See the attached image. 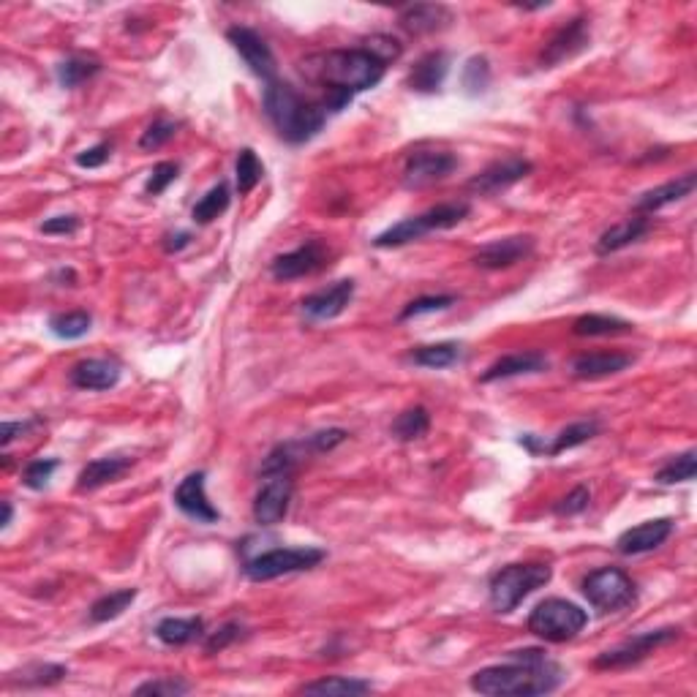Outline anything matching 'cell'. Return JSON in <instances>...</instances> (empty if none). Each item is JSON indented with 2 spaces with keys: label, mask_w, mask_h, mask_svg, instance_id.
Instances as JSON below:
<instances>
[{
  "label": "cell",
  "mask_w": 697,
  "mask_h": 697,
  "mask_svg": "<svg viewBox=\"0 0 697 697\" xmlns=\"http://www.w3.org/2000/svg\"><path fill=\"white\" fill-rule=\"evenodd\" d=\"M599 433V423L597 420H580V423L567 425L564 431L553 439V442H545V450L542 455H561V452L572 450V447H580V444L591 442L594 436Z\"/></svg>",
  "instance_id": "cell-34"
},
{
  "label": "cell",
  "mask_w": 697,
  "mask_h": 697,
  "mask_svg": "<svg viewBox=\"0 0 697 697\" xmlns=\"http://www.w3.org/2000/svg\"><path fill=\"white\" fill-rule=\"evenodd\" d=\"M324 561V550L319 548H273L259 553L254 559L246 561L248 580L254 583H265V580H275L281 575H292V572L314 570Z\"/></svg>",
  "instance_id": "cell-8"
},
{
  "label": "cell",
  "mask_w": 697,
  "mask_h": 697,
  "mask_svg": "<svg viewBox=\"0 0 697 697\" xmlns=\"http://www.w3.org/2000/svg\"><path fill=\"white\" fill-rule=\"evenodd\" d=\"M591 44V30H589V22L586 20H572L567 22L564 28L556 30L553 33V39L545 44V50H542L540 55V63L542 69H553V66H559V63H564V60L575 58V55H580V52L586 50Z\"/></svg>",
  "instance_id": "cell-16"
},
{
  "label": "cell",
  "mask_w": 697,
  "mask_h": 697,
  "mask_svg": "<svg viewBox=\"0 0 697 697\" xmlns=\"http://www.w3.org/2000/svg\"><path fill=\"white\" fill-rule=\"evenodd\" d=\"M175 134H177L175 120H167V118L153 120V123L145 128L142 139H139V150H158L161 145H167L169 139L175 137Z\"/></svg>",
  "instance_id": "cell-44"
},
{
  "label": "cell",
  "mask_w": 697,
  "mask_h": 697,
  "mask_svg": "<svg viewBox=\"0 0 697 697\" xmlns=\"http://www.w3.org/2000/svg\"><path fill=\"white\" fill-rule=\"evenodd\" d=\"M36 425H39V420H30V423H11L9 420V423H3L0 425V444L9 447L14 439H20V436H25L28 431H33Z\"/></svg>",
  "instance_id": "cell-52"
},
{
  "label": "cell",
  "mask_w": 697,
  "mask_h": 697,
  "mask_svg": "<svg viewBox=\"0 0 697 697\" xmlns=\"http://www.w3.org/2000/svg\"><path fill=\"white\" fill-rule=\"evenodd\" d=\"M695 474H697V452L687 450V452H681V455H676V458H670V461L659 469L654 480H657L659 485H676V482L695 480Z\"/></svg>",
  "instance_id": "cell-40"
},
{
  "label": "cell",
  "mask_w": 697,
  "mask_h": 697,
  "mask_svg": "<svg viewBox=\"0 0 697 697\" xmlns=\"http://www.w3.org/2000/svg\"><path fill=\"white\" fill-rule=\"evenodd\" d=\"M463 346L455 344V341H442V344H428L417 346L409 360L420 368H433V371H442V368H450V365L461 363Z\"/></svg>",
  "instance_id": "cell-31"
},
{
  "label": "cell",
  "mask_w": 697,
  "mask_h": 697,
  "mask_svg": "<svg viewBox=\"0 0 697 697\" xmlns=\"http://www.w3.org/2000/svg\"><path fill=\"white\" fill-rule=\"evenodd\" d=\"M292 474H265V482L254 499V521L259 526H275L286 518L292 504Z\"/></svg>",
  "instance_id": "cell-11"
},
{
  "label": "cell",
  "mask_w": 697,
  "mask_h": 697,
  "mask_svg": "<svg viewBox=\"0 0 697 697\" xmlns=\"http://www.w3.org/2000/svg\"><path fill=\"white\" fill-rule=\"evenodd\" d=\"M635 363V357L621 352H591L578 354L572 360V376L580 382H594V379H608L621 371H627L629 365Z\"/></svg>",
  "instance_id": "cell-21"
},
{
  "label": "cell",
  "mask_w": 697,
  "mask_h": 697,
  "mask_svg": "<svg viewBox=\"0 0 697 697\" xmlns=\"http://www.w3.org/2000/svg\"><path fill=\"white\" fill-rule=\"evenodd\" d=\"M374 684L363 681V678H346V676H330L319 678V681H308L300 687L303 695H365L371 692Z\"/></svg>",
  "instance_id": "cell-32"
},
{
  "label": "cell",
  "mask_w": 697,
  "mask_h": 697,
  "mask_svg": "<svg viewBox=\"0 0 697 697\" xmlns=\"http://www.w3.org/2000/svg\"><path fill=\"white\" fill-rule=\"evenodd\" d=\"M450 305H455V297L452 295L417 297V300H412V303L406 305V308L401 311V322H406V319H417V316H425V314H436V311H444V308H450Z\"/></svg>",
  "instance_id": "cell-43"
},
{
  "label": "cell",
  "mask_w": 697,
  "mask_h": 697,
  "mask_svg": "<svg viewBox=\"0 0 697 697\" xmlns=\"http://www.w3.org/2000/svg\"><path fill=\"white\" fill-rule=\"evenodd\" d=\"M93 327V316L88 311H69V314L50 316V333L58 335L60 341H77L85 338Z\"/></svg>",
  "instance_id": "cell-38"
},
{
  "label": "cell",
  "mask_w": 697,
  "mask_h": 697,
  "mask_svg": "<svg viewBox=\"0 0 697 697\" xmlns=\"http://www.w3.org/2000/svg\"><path fill=\"white\" fill-rule=\"evenodd\" d=\"M384 69L387 66L382 60L365 47L316 52L303 60L305 79L322 90L319 101L330 115L341 112L357 93L376 88L382 82Z\"/></svg>",
  "instance_id": "cell-1"
},
{
  "label": "cell",
  "mask_w": 697,
  "mask_h": 697,
  "mask_svg": "<svg viewBox=\"0 0 697 697\" xmlns=\"http://www.w3.org/2000/svg\"><path fill=\"white\" fill-rule=\"evenodd\" d=\"M226 39L235 47L237 55L243 58L248 69L254 71L256 77L265 79V82H273L275 79V55L273 50L267 47V41L256 33V30L246 28V25H235V28L226 30Z\"/></svg>",
  "instance_id": "cell-13"
},
{
  "label": "cell",
  "mask_w": 697,
  "mask_h": 697,
  "mask_svg": "<svg viewBox=\"0 0 697 697\" xmlns=\"http://www.w3.org/2000/svg\"><path fill=\"white\" fill-rule=\"evenodd\" d=\"M697 186V175L695 172H687L684 177H676L670 183H662V186L651 188L646 191L643 197L635 202V213L638 216H646V213H657L662 207L673 205V202H681L684 197H689Z\"/></svg>",
  "instance_id": "cell-25"
},
{
  "label": "cell",
  "mask_w": 697,
  "mask_h": 697,
  "mask_svg": "<svg viewBox=\"0 0 697 697\" xmlns=\"http://www.w3.org/2000/svg\"><path fill=\"white\" fill-rule=\"evenodd\" d=\"M673 534V521L670 518H657V521H646L640 526H632L624 534H619L616 540V550L621 556H640V553H651V550L662 548L668 537Z\"/></svg>",
  "instance_id": "cell-19"
},
{
  "label": "cell",
  "mask_w": 697,
  "mask_h": 697,
  "mask_svg": "<svg viewBox=\"0 0 697 697\" xmlns=\"http://www.w3.org/2000/svg\"><path fill=\"white\" fill-rule=\"evenodd\" d=\"M69 382L77 390H93V393L112 390L120 382V365L112 363V360H99V357L82 360V363L71 368Z\"/></svg>",
  "instance_id": "cell-22"
},
{
  "label": "cell",
  "mask_w": 697,
  "mask_h": 697,
  "mask_svg": "<svg viewBox=\"0 0 697 697\" xmlns=\"http://www.w3.org/2000/svg\"><path fill=\"white\" fill-rule=\"evenodd\" d=\"M69 676V668L66 665H52V662H36V665H25L17 673H9L6 676V684L9 687H52L63 678Z\"/></svg>",
  "instance_id": "cell-29"
},
{
  "label": "cell",
  "mask_w": 697,
  "mask_h": 697,
  "mask_svg": "<svg viewBox=\"0 0 697 697\" xmlns=\"http://www.w3.org/2000/svg\"><path fill=\"white\" fill-rule=\"evenodd\" d=\"M137 599V589H120L109 591L90 605V621L93 624H107V621L120 619L128 610V605Z\"/></svg>",
  "instance_id": "cell-33"
},
{
  "label": "cell",
  "mask_w": 697,
  "mask_h": 697,
  "mask_svg": "<svg viewBox=\"0 0 697 697\" xmlns=\"http://www.w3.org/2000/svg\"><path fill=\"white\" fill-rule=\"evenodd\" d=\"M455 169H458V158L447 150H414L403 164V186L428 188L433 183H442Z\"/></svg>",
  "instance_id": "cell-10"
},
{
  "label": "cell",
  "mask_w": 697,
  "mask_h": 697,
  "mask_svg": "<svg viewBox=\"0 0 697 697\" xmlns=\"http://www.w3.org/2000/svg\"><path fill=\"white\" fill-rule=\"evenodd\" d=\"M564 681V670L540 648L512 651L507 665L482 668L472 676V689L488 697H537L556 692Z\"/></svg>",
  "instance_id": "cell-2"
},
{
  "label": "cell",
  "mask_w": 697,
  "mask_h": 697,
  "mask_svg": "<svg viewBox=\"0 0 697 697\" xmlns=\"http://www.w3.org/2000/svg\"><path fill=\"white\" fill-rule=\"evenodd\" d=\"M327 265H330V248L319 243V240H308V243L289 251V254L275 256L270 273H273L275 281H295V278L319 273Z\"/></svg>",
  "instance_id": "cell-12"
},
{
  "label": "cell",
  "mask_w": 697,
  "mask_h": 697,
  "mask_svg": "<svg viewBox=\"0 0 697 697\" xmlns=\"http://www.w3.org/2000/svg\"><path fill=\"white\" fill-rule=\"evenodd\" d=\"M583 597L589 599V605L597 610L599 616H608V613H619V610L635 605L638 589H635V580L629 578L624 570L602 567L583 580Z\"/></svg>",
  "instance_id": "cell-7"
},
{
  "label": "cell",
  "mask_w": 697,
  "mask_h": 697,
  "mask_svg": "<svg viewBox=\"0 0 697 697\" xmlns=\"http://www.w3.org/2000/svg\"><path fill=\"white\" fill-rule=\"evenodd\" d=\"M77 229H79L77 216H55L41 224V232H44V235H74Z\"/></svg>",
  "instance_id": "cell-51"
},
{
  "label": "cell",
  "mask_w": 697,
  "mask_h": 697,
  "mask_svg": "<svg viewBox=\"0 0 697 697\" xmlns=\"http://www.w3.org/2000/svg\"><path fill=\"white\" fill-rule=\"evenodd\" d=\"M354 297V281H338V284L327 286V289H319L314 295H308L300 303L303 314L314 322H327V319H335L341 316L349 308Z\"/></svg>",
  "instance_id": "cell-20"
},
{
  "label": "cell",
  "mask_w": 697,
  "mask_h": 697,
  "mask_svg": "<svg viewBox=\"0 0 697 697\" xmlns=\"http://www.w3.org/2000/svg\"><path fill=\"white\" fill-rule=\"evenodd\" d=\"M589 501H591L589 488H586V485H578L575 491L567 493V496L553 507V512H556L559 518H572V515H580L583 510H589Z\"/></svg>",
  "instance_id": "cell-47"
},
{
  "label": "cell",
  "mask_w": 697,
  "mask_h": 697,
  "mask_svg": "<svg viewBox=\"0 0 697 697\" xmlns=\"http://www.w3.org/2000/svg\"><path fill=\"white\" fill-rule=\"evenodd\" d=\"M60 461L55 458H39V461H30L22 472V485L30 488V491H44L50 485L52 474L58 472Z\"/></svg>",
  "instance_id": "cell-42"
},
{
  "label": "cell",
  "mask_w": 697,
  "mask_h": 697,
  "mask_svg": "<svg viewBox=\"0 0 697 697\" xmlns=\"http://www.w3.org/2000/svg\"><path fill=\"white\" fill-rule=\"evenodd\" d=\"M229 202H232V197H229V186H226L224 180L221 183H216V186L207 191L205 197L199 199L197 205H194V221L197 224H210V221H216L218 216H224L226 210H229Z\"/></svg>",
  "instance_id": "cell-37"
},
{
  "label": "cell",
  "mask_w": 697,
  "mask_h": 697,
  "mask_svg": "<svg viewBox=\"0 0 697 697\" xmlns=\"http://www.w3.org/2000/svg\"><path fill=\"white\" fill-rule=\"evenodd\" d=\"M265 177V167L262 161L256 158V153L251 148H243L237 153V164H235V180H237V191L240 197H248Z\"/></svg>",
  "instance_id": "cell-39"
},
{
  "label": "cell",
  "mask_w": 697,
  "mask_h": 697,
  "mask_svg": "<svg viewBox=\"0 0 697 697\" xmlns=\"http://www.w3.org/2000/svg\"><path fill=\"white\" fill-rule=\"evenodd\" d=\"M265 112L278 131V137L289 145H303L314 139L327 123V109L319 99H303L289 82L273 79L265 88Z\"/></svg>",
  "instance_id": "cell-3"
},
{
  "label": "cell",
  "mask_w": 697,
  "mask_h": 697,
  "mask_svg": "<svg viewBox=\"0 0 697 697\" xmlns=\"http://www.w3.org/2000/svg\"><path fill=\"white\" fill-rule=\"evenodd\" d=\"M11 518H14V507H11V501H3V521H0V529H9Z\"/></svg>",
  "instance_id": "cell-54"
},
{
  "label": "cell",
  "mask_w": 697,
  "mask_h": 697,
  "mask_svg": "<svg viewBox=\"0 0 697 697\" xmlns=\"http://www.w3.org/2000/svg\"><path fill=\"white\" fill-rule=\"evenodd\" d=\"M101 71V63L90 55H71L58 66V82L63 88H77Z\"/></svg>",
  "instance_id": "cell-35"
},
{
  "label": "cell",
  "mask_w": 697,
  "mask_h": 697,
  "mask_svg": "<svg viewBox=\"0 0 697 697\" xmlns=\"http://www.w3.org/2000/svg\"><path fill=\"white\" fill-rule=\"evenodd\" d=\"M109 156H112V145H109V142H99V145H93V148L82 150V153H79L77 167L99 169L107 164Z\"/></svg>",
  "instance_id": "cell-50"
},
{
  "label": "cell",
  "mask_w": 697,
  "mask_h": 697,
  "mask_svg": "<svg viewBox=\"0 0 697 697\" xmlns=\"http://www.w3.org/2000/svg\"><path fill=\"white\" fill-rule=\"evenodd\" d=\"M548 368V357L542 352H515L504 354L496 363L480 376L482 384L501 382V379H512V376H526V374H540Z\"/></svg>",
  "instance_id": "cell-24"
},
{
  "label": "cell",
  "mask_w": 697,
  "mask_h": 697,
  "mask_svg": "<svg viewBox=\"0 0 697 697\" xmlns=\"http://www.w3.org/2000/svg\"><path fill=\"white\" fill-rule=\"evenodd\" d=\"M681 638V629L678 627H662V629H651V632H640L635 638L624 640L621 646L610 648L605 654H599L594 659V668L599 670H624L638 665L648 654H654L657 648L668 646L673 640Z\"/></svg>",
  "instance_id": "cell-9"
},
{
  "label": "cell",
  "mask_w": 697,
  "mask_h": 697,
  "mask_svg": "<svg viewBox=\"0 0 697 697\" xmlns=\"http://www.w3.org/2000/svg\"><path fill=\"white\" fill-rule=\"evenodd\" d=\"M431 428V414L425 406H412L395 417L393 423V436L398 442H414V439H423L425 433Z\"/></svg>",
  "instance_id": "cell-36"
},
{
  "label": "cell",
  "mask_w": 697,
  "mask_h": 697,
  "mask_svg": "<svg viewBox=\"0 0 697 697\" xmlns=\"http://www.w3.org/2000/svg\"><path fill=\"white\" fill-rule=\"evenodd\" d=\"M461 85L466 96H482L491 85V63L485 55H474L466 60L461 74Z\"/></svg>",
  "instance_id": "cell-41"
},
{
  "label": "cell",
  "mask_w": 697,
  "mask_h": 697,
  "mask_svg": "<svg viewBox=\"0 0 697 697\" xmlns=\"http://www.w3.org/2000/svg\"><path fill=\"white\" fill-rule=\"evenodd\" d=\"M131 463H134V458H128V455L96 458V461H90L88 466L79 472L77 488L79 491H99V488H104L109 482H118L120 477L131 469Z\"/></svg>",
  "instance_id": "cell-26"
},
{
  "label": "cell",
  "mask_w": 697,
  "mask_h": 697,
  "mask_svg": "<svg viewBox=\"0 0 697 697\" xmlns=\"http://www.w3.org/2000/svg\"><path fill=\"white\" fill-rule=\"evenodd\" d=\"M472 213V205L469 202H444V205H436L431 210H425L420 216L403 218L390 229H384L382 235L374 237L376 248H401L409 246L420 237L431 235V232H442V229H452L458 226L463 218H469Z\"/></svg>",
  "instance_id": "cell-4"
},
{
  "label": "cell",
  "mask_w": 697,
  "mask_h": 697,
  "mask_svg": "<svg viewBox=\"0 0 697 697\" xmlns=\"http://www.w3.org/2000/svg\"><path fill=\"white\" fill-rule=\"evenodd\" d=\"M205 635V621L199 616H191V619H161L156 627V638L164 643V646H188Z\"/></svg>",
  "instance_id": "cell-28"
},
{
  "label": "cell",
  "mask_w": 697,
  "mask_h": 697,
  "mask_svg": "<svg viewBox=\"0 0 697 697\" xmlns=\"http://www.w3.org/2000/svg\"><path fill=\"white\" fill-rule=\"evenodd\" d=\"M240 635H243V624H240V621H229V624L216 629V632L205 640V651L207 654H218V651H224L226 646H232L235 640H240Z\"/></svg>",
  "instance_id": "cell-48"
},
{
  "label": "cell",
  "mask_w": 697,
  "mask_h": 697,
  "mask_svg": "<svg viewBox=\"0 0 697 697\" xmlns=\"http://www.w3.org/2000/svg\"><path fill=\"white\" fill-rule=\"evenodd\" d=\"M447 74H450V58H447V52H428V55H423V58L414 63V69L409 71L406 85H409L414 93H439Z\"/></svg>",
  "instance_id": "cell-23"
},
{
  "label": "cell",
  "mask_w": 697,
  "mask_h": 697,
  "mask_svg": "<svg viewBox=\"0 0 697 697\" xmlns=\"http://www.w3.org/2000/svg\"><path fill=\"white\" fill-rule=\"evenodd\" d=\"M531 161L526 158H504V161H493L491 167H485L480 175H474L469 180V191L477 197H491L499 191H507L515 183H521L523 177H529Z\"/></svg>",
  "instance_id": "cell-15"
},
{
  "label": "cell",
  "mask_w": 697,
  "mask_h": 697,
  "mask_svg": "<svg viewBox=\"0 0 697 697\" xmlns=\"http://www.w3.org/2000/svg\"><path fill=\"white\" fill-rule=\"evenodd\" d=\"M172 501H175V507L186 518H191V521L197 523H216L218 518H221V512L210 504V499H207L205 493V472H191L188 477H183L180 480V485L175 488V496H172Z\"/></svg>",
  "instance_id": "cell-17"
},
{
  "label": "cell",
  "mask_w": 697,
  "mask_h": 697,
  "mask_svg": "<svg viewBox=\"0 0 697 697\" xmlns=\"http://www.w3.org/2000/svg\"><path fill=\"white\" fill-rule=\"evenodd\" d=\"M635 327L627 319L608 314H583L572 324V333L578 338H610V335H627Z\"/></svg>",
  "instance_id": "cell-30"
},
{
  "label": "cell",
  "mask_w": 697,
  "mask_h": 697,
  "mask_svg": "<svg viewBox=\"0 0 697 697\" xmlns=\"http://www.w3.org/2000/svg\"><path fill=\"white\" fill-rule=\"evenodd\" d=\"M553 578L548 564H510L491 578L488 597L496 613H512L523 599L537 589H545Z\"/></svg>",
  "instance_id": "cell-5"
},
{
  "label": "cell",
  "mask_w": 697,
  "mask_h": 697,
  "mask_svg": "<svg viewBox=\"0 0 697 697\" xmlns=\"http://www.w3.org/2000/svg\"><path fill=\"white\" fill-rule=\"evenodd\" d=\"M188 240H191V235H188V232H177V235H169L167 237V243H164V248H167L169 254H172V251H180V248H186Z\"/></svg>",
  "instance_id": "cell-53"
},
{
  "label": "cell",
  "mask_w": 697,
  "mask_h": 697,
  "mask_svg": "<svg viewBox=\"0 0 697 697\" xmlns=\"http://www.w3.org/2000/svg\"><path fill=\"white\" fill-rule=\"evenodd\" d=\"M648 232H651V221H648L646 216L627 218V221H621V224L605 229V232L599 235L594 251H597L599 256L616 254V251H621V248H627L632 246V243L643 240Z\"/></svg>",
  "instance_id": "cell-27"
},
{
  "label": "cell",
  "mask_w": 697,
  "mask_h": 697,
  "mask_svg": "<svg viewBox=\"0 0 697 697\" xmlns=\"http://www.w3.org/2000/svg\"><path fill=\"white\" fill-rule=\"evenodd\" d=\"M186 692H191V687H188L186 681H180V678H175V676L156 678V681L139 684V687L134 689V695H164V697L186 695Z\"/></svg>",
  "instance_id": "cell-46"
},
{
  "label": "cell",
  "mask_w": 697,
  "mask_h": 697,
  "mask_svg": "<svg viewBox=\"0 0 697 697\" xmlns=\"http://www.w3.org/2000/svg\"><path fill=\"white\" fill-rule=\"evenodd\" d=\"M452 22H455V14L442 3H412V6H403L398 14V25L409 36H431V33L450 28Z\"/></svg>",
  "instance_id": "cell-18"
},
{
  "label": "cell",
  "mask_w": 697,
  "mask_h": 697,
  "mask_svg": "<svg viewBox=\"0 0 697 697\" xmlns=\"http://www.w3.org/2000/svg\"><path fill=\"white\" fill-rule=\"evenodd\" d=\"M177 172H180V167H177L175 161H161V164H156L153 172H150L148 183H145V194L161 197V194L177 180Z\"/></svg>",
  "instance_id": "cell-45"
},
{
  "label": "cell",
  "mask_w": 697,
  "mask_h": 697,
  "mask_svg": "<svg viewBox=\"0 0 697 697\" xmlns=\"http://www.w3.org/2000/svg\"><path fill=\"white\" fill-rule=\"evenodd\" d=\"M346 436H349V433H346L344 428H327V431H319L314 433V436H308V442L303 444L311 452H330L335 450L338 444H344Z\"/></svg>",
  "instance_id": "cell-49"
},
{
  "label": "cell",
  "mask_w": 697,
  "mask_h": 697,
  "mask_svg": "<svg viewBox=\"0 0 697 697\" xmlns=\"http://www.w3.org/2000/svg\"><path fill=\"white\" fill-rule=\"evenodd\" d=\"M531 251H534V237H501V240L485 243V246L472 256V262L474 267H480V270H507V267L518 265L523 259H529Z\"/></svg>",
  "instance_id": "cell-14"
},
{
  "label": "cell",
  "mask_w": 697,
  "mask_h": 697,
  "mask_svg": "<svg viewBox=\"0 0 697 697\" xmlns=\"http://www.w3.org/2000/svg\"><path fill=\"white\" fill-rule=\"evenodd\" d=\"M589 624V613L570 599L550 597L531 610L529 632L545 643H567Z\"/></svg>",
  "instance_id": "cell-6"
}]
</instances>
